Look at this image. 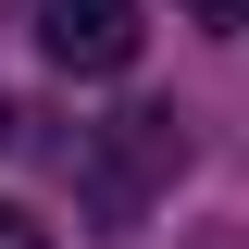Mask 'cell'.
Instances as JSON below:
<instances>
[{
  "mask_svg": "<svg viewBox=\"0 0 249 249\" xmlns=\"http://www.w3.org/2000/svg\"><path fill=\"white\" fill-rule=\"evenodd\" d=\"M0 137H13V100H0Z\"/></svg>",
  "mask_w": 249,
  "mask_h": 249,
  "instance_id": "cell-4",
  "label": "cell"
},
{
  "mask_svg": "<svg viewBox=\"0 0 249 249\" xmlns=\"http://www.w3.org/2000/svg\"><path fill=\"white\" fill-rule=\"evenodd\" d=\"M137 0H50V13H37V50L62 62V75H124V62H137Z\"/></svg>",
  "mask_w": 249,
  "mask_h": 249,
  "instance_id": "cell-1",
  "label": "cell"
},
{
  "mask_svg": "<svg viewBox=\"0 0 249 249\" xmlns=\"http://www.w3.org/2000/svg\"><path fill=\"white\" fill-rule=\"evenodd\" d=\"M0 249H62V237H50L37 212H13V199H0Z\"/></svg>",
  "mask_w": 249,
  "mask_h": 249,
  "instance_id": "cell-2",
  "label": "cell"
},
{
  "mask_svg": "<svg viewBox=\"0 0 249 249\" xmlns=\"http://www.w3.org/2000/svg\"><path fill=\"white\" fill-rule=\"evenodd\" d=\"M187 13H199V25H249V0H187Z\"/></svg>",
  "mask_w": 249,
  "mask_h": 249,
  "instance_id": "cell-3",
  "label": "cell"
}]
</instances>
